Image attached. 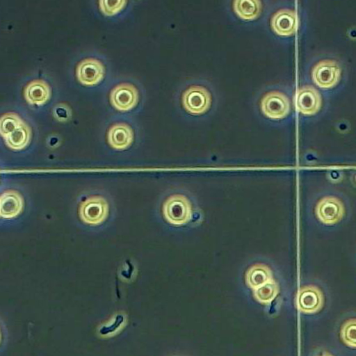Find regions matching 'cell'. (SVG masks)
<instances>
[{
    "instance_id": "1",
    "label": "cell",
    "mask_w": 356,
    "mask_h": 356,
    "mask_svg": "<svg viewBox=\"0 0 356 356\" xmlns=\"http://www.w3.org/2000/svg\"><path fill=\"white\" fill-rule=\"evenodd\" d=\"M0 132L8 147L14 151H21L27 147L32 138L31 128L15 113L2 115Z\"/></svg>"
},
{
    "instance_id": "2",
    "label": "cell",
    "mask_w": 356,
    "mask_h": 356,
    "mask_svg": "<svg viewBox=\"0 0 356 356\" xmlns=\"http://www.w3.org/2000/svg\"><path fill=\"white\" fill-rule=\"evenodd\" d=\"M316 220L327 227L336 226L344 220L347 214L345 201L337 195H327L318 200L315 206Z\"/></svg>"
},
{
    "instance_id": "3",
    "label": "cell",
    "mask_w": 356,
    "mask_h": 356,
    "mask_svg": "<svg viewBox=\"0 0 356 356\" xmlns=\"http://www.w3.org/2000/svg\"><path fill=\"white\" fill-rule=\"evenodd\" d=\"M163 214L166 221L171 225H186L191 220L193 216L191 201L182 195L170 196L163 205Z\"/></svg>"
},
{
    "instance_id": "4",
    "label": "cell",
    "mask_w": 356,
    "mask_h": 356,
    "mask_svg": "<svg viewBox=\"0 0 356 356\" xmlns=\"http://www.w3.org/2000/svg\"><path fill=\"white\" fill-rule=\"evenodd\" d=\"M184 108L192 115L207 113L211 106L212 96L203 86L195 85L184 91L182 96Z\"/></svg>"
},
{
    "instance_id": "5",
    "label": "cell",
    "mask_w": 356,
    "mask_h": 356,
    "mask_svg": "<svg viewBox=\"0 0 356 356\" xmlns=\"http://www.w3.org/2000/svg\"><path fill=\"white\" fill-rule=\"evenodd\" d=\"M109 205L102 196H92L81 203L79 216L86 224L97 225L106 220Z\"/></svg>"
},
{
    "instance_id": "6",
    "label": "cell",
    "mask_w": 356,
    "mask_h": 356,
    "mask_svg": "<svg viewBox=\"0 0 356 356\" xmlns=\"http://www.w3.org/2000/svg\"><path fill=\"white\" fill-rule=\"evenodd\" d=\"M261 109L268 118L283 119L290 113V101L285 94L277 91L270 92L261 99Z\"/></svg>"
},
{
    "instance_id": "7",
    "label": "cell",
    "mask_w": 356,
    "mask_h": 356,
    "mask_svg": "<svg viewBox=\"0 0 356 356\" xmlns=\"http://www.w3.org/2000/svg\"><path fill=\"white\" fill-rule=\"evenodd\" d=\"M106 74L105 66L100 60L89 58L83 60L76 67V75L81 84L93 87L101 83Z\"/></svg>"
},
{
    "instance_id": "8",
    "label": "cell",
    "mask_w": 356,
    "mask_h": 356,
    "mask_svg": "<svg viewBox=\"0 0 356 356\" xmlns=\"http://www.w3.org/2000/svg\"><path fill=\"white\" fill-rule=\"evenodd\" d=\"M341 68L333 60H324L316 64L312 70V79L321 88L334 87L341 79Z\"/></svg>"
},
{
    "instance_id": "9",
    "label": "cell",
    "mask_w": 356,
    "mask_h": 356,
    "mask_svg": "<svg viewBox=\"0 0 356 356\" xmlns=\"http://www.w3.org/2000/svg\"><path fill=\"white\" fill-rule=\"evenodd\" d=\"M110 101L118 111H131L138 104V89L130 83L119 84L111 90Z\"/></svg>"
},
{
    "instance_id": "10",
    "label": "cell",
    "mask_w": 356,
    "mask_h": 356,
    "mask_svg": "<svg viewBox=\"0 0 356 356\" xmlns=\"http://www.w3.org/2000/svg\"><path fill=\"white\" fill-rule=\"evenodd\" d=\"M298 307L306 314L318 312L324 305L323 291L315 286H304L298 297Z\"/></svg>"
},
{
    "instance_id": "11",
    "label": "cell",
    "mask_w": 356,
    "mask_h": 356,
    "mask_svg": "<svg viewBox=\"0 0 356 356\" xmlns=\"http://www.w3.org/2000/svg\"><path fill=\"white\" fill-rule=\"evenodd\" d=\"M271 27L274 33L280 36H291L298 29V17L290 10L277 11L271 19Z\"/></svg>"
},
{
    "instance_id": "12",
    "label": "cell",
    "mask_w": 356,
    "mask_h": 356,
    "mask_svg": "<svg viewBox=\"0 0 356 356\" xmlns=\"http://www.w3.org/2000/svg\"><path fill=\"white\" fill-rule=\"evenodd\" d=\"M321 97L318 91L312 87L300 89L297 96V107L303 115H315L321 109Z\"/></svg>"
},
{
    "instance_id": "13",
    "label": "cell",
    "mask_w": 356,
    "mask_h": 356,
    "mask_svg": "<svg viewBox=\"0 0 356 356\" xmlns=\"http://www.w3.org/2000/svg\"><path fill=\"white\" fill-rule=\"evenodd\" d=\"M134 140V132L125 123L115 124L107 132V141L115 149H126L131 147Z\"/></svg>"
},
{
    "instance_id": "14",
    "label": "cell",
    "mask_w": 356,
    "mask_h": 356,
    "mask_svg": "<svg viewBox=\"0 0 356 356\" xmlns=\"http://www.w3.org/2000/svg\"><path fill=\"white\" fill-rule=\"evenodd\" d=\"M51 96L50 86L44 80L37 79L30 81L24 89L25 100L31 105H44L49 101Z\"/></svg>"
},
{
    "instance_id": "15",
    "label": "cell",
    "mask_w": 356,
    "mask_h": 356,
    "mask_svg": "<svg viewBox=\"0 0 356 356\" xmlns=\"http://www.w3.org/2000/svg\"><path fill=\"white\" fill-rule=\"evenodd\" d=\"M24 209V200L19 192L8 191L3 193L0 201V213L3 218L19 216Z\"/></svg>"
},
{
    "instance_id": "16",
    "label": "cell",
    "mask_w": 356,
    "mask_h": 356,
    "mask_svg": "<svg viewBox=\"0 0 356 356\" xmlns=\"http://www.w3.org/2000/svg\"><path fill=\"white\" fill-rule=\"evenodd\" d=\"M273 281L271 269L268 266L257 264L252 266L246 273V282L252 289L257 290Z\"/></svg>"
},
{
    "instance_id": "17",
    "label": "cell",
    "mask_w": 356,
    "mask_h": 356,
    "mask_svg": "<svg viewBox=\"0 0 356 356\" xmlns=\"http://www.w3.org/2000/svg\"><path fill=\"white\" fill-rule=\"evenodd\" d=\"M234 10L240 19L254 20L261 14V3L257 0H237L234 2Z\"/></svg>"
},
{
    "instance_id": "18",
    "label": "cell",
    "mask_w": 356,
    "mask_h": 356,
    "mask_svg": "<svg viewBox=\"0 0 356 356\" xmlns=\"http://www.w3.org/2000/svg\"><path fill=\"white\" fill-rule=\"evenodd\" d=\"M278 293V286L275 282L272 281L260 289L254 290V297L261 303L272 302Z\"/></svg>"
},
{
    "instance_id": "19",
    "label": "cell",
    "mask_w": 356,
    "mask_h": 356,
    "mask_svg": "<svg viewBox=\"0 0 356 356\" xmlns=\"http://www.w3.org/2000/svg\"><path fill=\"white\" fill-rule=\"evenodd\" d=\"M341 338L346 346L356 349V318L347 320L342 325Z\"/></svg>"
},
{
    "instance_id": "20",
    "label": "cell",
    "mask_w": 356,
    "mask_h": 356,
    "mask_svg": "<svg viewBox=\"0 0 356 356\" xmlns=\"http://www.w3.org/2000/svg\"><path fill=\"white\" fill-rule=\"evenodd\" d=\"M127 3L124 0H101L99 7L103 15L113 16L122 10Z\"/></svg>"
},
{
    "instance_id": "21",
    "label": "cell",
    "mask_w": 356,
    "mask_h": 356,
    "mask_svg": "<svg viewBox=\"0 0 356 356\" xmlns=\"http://www.w3.org/2000/svg\"><path fill=\"white\" fill-rule=\"evenodd\" d=\"M317 356H333V355L330 354V353H325V351H323V353H320Z\"/></svg>"
}]
</instances>
